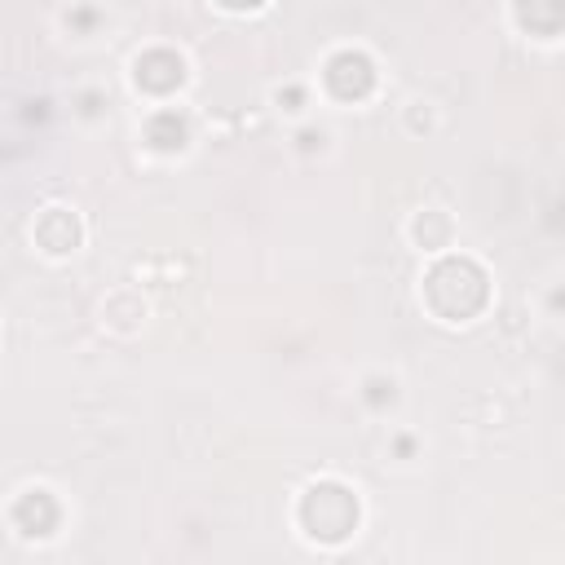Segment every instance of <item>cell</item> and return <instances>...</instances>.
Returning <instances> with one entry per match:
<instances>
[{
    "label": "cell",
    "instance_id": "cell-3",
    "mask_svg": "<svg viewBox=\"0 0 565 565\" xmlns=\"http://www.w3.org/2000/svg\"><path fill=\"white\" fill-rule=\"evenodd\" d=\"M322 84H327V93L340 97V102H362V97L375 88V66H371V57H366L362 49H340V53L327 57Z\"/></svg>",
    "mask_w": 565,
    "mask_h": 565
},
{
    "label": "cell",
    "instance_id": "cell-1",
    "mask_svg": "<svg viewBox=\"0 0 565 565\" xmlns=\"http://www.w3.org/2000/svg\"><path fill=\"white\" fill-rule=\"evenodd\" d=\"M424 305L441 322H472L490 305V278L472 256H437L419 287Z\"/></svg>",
    "mask_w": 565,
    "mask_h": 565
},
{
    "label": "cell",
    "instance_id": "cell-4",
    "mask_svg": "<svg viewBox=\"0 0 565 565\" xmlns=\"http://www.w3.org/2000/svg\"><path fill=\"white\" fill-rule=\"evenodd\" d=\"M31 238H35V247H40L44 256H71V252L84 243V225H79V216H75L71 207L49 203V207H40V216L31 221Z\"/></svg>",
    "mask_w": 565,
    "mask_h": 565
},
{
    "label": "cell",
    "instance_id": "cell-6",
    "mask_svg": "<svg viewBox=\"0 0 565 565\" xmlns=\"http://www.w3.org/2000/svg\"><path fill=\"white\" fill-rule=\"evenodd\" d=\"M565 13V0H534V13H516V22L525 26V31H534V35H543V13Z\"/></svg>",
    "mask_w": 565,
    "mask_h": 565
},
{
    "label": "cell",
    "instance_id": "cell-2",
    "mask_svg": "<svg viewBox=\"0 0 565 565\" xmlns=\"http://www.w3.org/2000/svg\"><path fill=\"white\" fill-rule=\"evenodd\" d=\"M296 525L313 543H344L358 530V494L344 481L322 477V481L305 486V494L296 503Z\"/></svg>",
    "mask_w": 565,
    "mask_h": 565
},
{
    "label": "cell",
    "instance_id": "cell-7",
    "mask_svg": "<svg viewBox=\"0 0 565 565\" xmlns=\"http://www.w3.org/2000/svg\"><path fill=\"white\" fill-rule=\"evenodd\" d=\"M216 9H225V13H252V9H260L265 0H212Z\"/></svg>",
    "mask_w": 565,
    "mask_h": 565
},
{
    "label": "cell",
    "instance_id": "cell-5",
    "mask_svg": "<svg viewBox=\"0 0 565 565\" xmlns=\"http://www.w3.org/2000/svg\"><path fill=\"white\" fill-rule=\"evenodd\" d=\"M411 238H415L424 252H441V247H450L455 225H450V216H446V212L428 207V212H419V216L411 221Z\"/></svg>",
    "mask_w": 565,
    "mask_h": 565
}]
</instances>
